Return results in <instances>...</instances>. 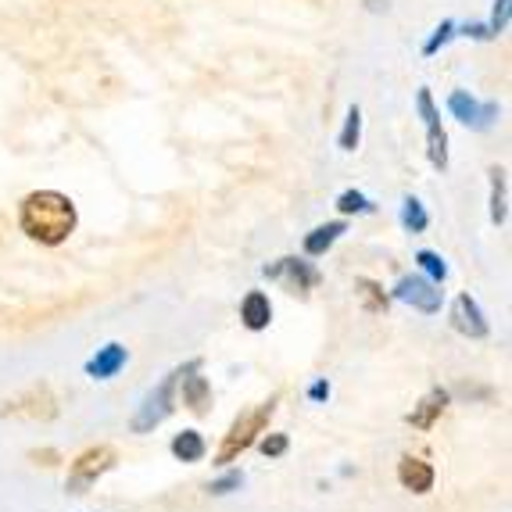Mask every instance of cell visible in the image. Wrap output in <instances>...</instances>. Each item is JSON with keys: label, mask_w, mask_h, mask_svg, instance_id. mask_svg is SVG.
<instances>
[{"label": "cell", "mask_w": 512, "mask_h": 512, "mask_svg": "<svg viewBox=\"0 0 512 512\" xmlns=\"http://www.w3.org/2000/svg\"><path fill=\"white\" fill-rule=\"evenodd\" d=\"M491 219L505 222V172L502 169H491Z\"/></svg>", "instance_id": "18"}, {"label": "cell", "mask_w": 512, "mask_h": 512, "mask_svg": "<svg viewBox=\"0 0 512 512\" xmlns=\"http://www.w3.org/2000/svg\"><path fill=\"white\" fill-rule=\"evenodd\" d=\"M126 359H129V351L122 348V344H104L94 359L86 362V373L94 376V380H111V376L126 366Z\"/></svg>", "instance_id": "10"}, {"label": "cell", "mask_w": 512, "mask_h": 512, "mask_svg": "<svg viewBox=\"0 0 512 512\" xmlns=\"http://www.w3.org/2000/svg\"><path fill=\"white\" fill-rule=\"evenodd\" d=\"M337 208H341V212H369V201L362 194H355V190H348V194H341L337 197Z\"/></svg>", "instance_id": "22"}, {"label": "cell", "mask_w": 512, "mask_h": 512, "mask_svg": "<svg viewBox=\"0 0 512 512\" xmlns=\"http://www.w3.org/2000/svg\"><path fill=\"white\" fill-rule=\"evenodd\" d=\"M444 405H448V391H430L427 398L419 402V409L409 416V423H412V427H423V430H427L430 423H434V419L444 412Z\"/></svg>", "instance_id": "13"}, {"label": "cell", "mask_w": 512, "mask_h": 512, "mask_svg": "<svg viewBox=\"0 0 512 512\" xmlns=\"http://www.w3.org/2000/svg\"><path fill=\"white\" fill-rule=\"evenodd\" d=\"M240 484H244V473H226V477L215 480V484L208 487V491H212V495H230L233 487H240Z\"/></svg>", "instance_id": "23"}, {"label": "cell", "mask_w": 512, "mask_h": 512, "mask_svg": "<svg viewBox=\"0 0 512 512\" xmlns=\"http://www.w3.org/2000/svg\"><path fill=\"white\" fill-rule=\"evenodd\" d=\"M172 455L180 462H201L205 459V437L197 434V430H183V434L172 441Z\"/></svg>", "instance_id": "14"}, {"label": "cell", "mask_w": 512, "mask_h": 512, "mask_svg": "<svg viewBox=\"0 0 512 512\" xmlns=\"http://www.w3.org/2000/svg\"><path fill=\"white\" fill-rule=\"evenodd\" d=\"M355 294H359L362 305H366L369 312H384L387 308V294L380 291L373 280H355Z\"/></svg>", "instance_id": "17"}, {"label": "cell", "mask_w": 512, "mask_h": 512, "mask_svg": "<svg viewBox=\"0 0 512 512\" xmlns=\"http://www.w3.org/2000/svg\"><path fill=\"white\" fill-rule=\"evenodd\" d=\"M359 129H362V115H359V108H351L348 111V126H344V133H341L344 151H355V144H359Z\"/></svg>", "instance_id": "20"}, {"label": "cell", "mask_w": 512, "mask_h": 512, "mask_svg": "<svg viewBox=\"0 0 512 512\" xmlns=\"http://www.w3.org/2000/svg\"><path fill=\"white\" fill-rule=\"evenodd\" d=\"M448 108H452L462 122H480V111H477V104H473L466 94H452V101H448Z\"/></svg>", "instance_id": "21"}, {"label": "cell", "mask_w": 512, "mask_h": 512, "mask_svg": "<svg viewBox=\"0 0 512 512\" xmlns=\"http://www.w3.org/2000/svg\"><path fill=\"white\" fill-rule=\"evenodd\" d=\"M308 398H316V402H323V398H330V384H326V380H319V384L312 387V391H308Z\"/></svg>", "instance_id": "25"}, {"label": "cell", "mask_w": 512, "mask_h": 512, "mask_svg": "<svg viewBox=\"0 0 512 512\" xmlns=\"http://www.w3.org/2000/svg\"><path fill=\"white\" fill-rule=\"evenodd\" d=\"M398 480H402L409 491H416V495H423V491H430L434 487V470H430V462L423 459H402V466H398Z\"/></svg>", "instance_id": "11"}, {"label": "cell", "mask_w": 512, "mask_h": 512, "mask_svg": "<svg viewBox=\"0 0 512 512\" xmlns=\"http://www.w3.org/2000/svg\"><path fill=\"white\" fill-rule=\"evenodd\" d=\"M344 230H348L344 222H326V226H319V230H312L305 237V251H308V255H323V251L330 248L333 240L341 237Z\"/></svg>", "instance_id": "15"}, {"label": "cell", "mask_w": 512, "mask_h": 512, "mask_svg": "<svg viewBox=\"0 0 512 512\" xmlns=\"http://www.w3.org/2000/svg\"><path fill=\"white\" fill-rule=\"evenodd\" d=\"M197 366H201V362H190L187 369H180V380H183V405L201 416V412H208V405H212V391H208L205 376H197Z\"/></svg>", "instance_id": "8"}, {"label": "cell", "mask_w": 512, "mask_h": 512, "mask_svg": "<svg viewBox=\"0 0 512 512\" xmlns=\"http://www.w3.org/2000/svg\"><path fill=\"white\" fill-rule=\"evenodd\" d=\"M452 326L466 337H487V323H484V312L477 308V301L470 294H459L452 305Z\"/></svg>", "instance_id": "9"}, {"label": "cell", "mask_w": 512, "mask_h": 512, "mask_svg": "<svg viewBox=\"0 0 512 512\" xmlns=\"http://www.w3.org/2000/svg\"><path fill=\"white\" fill-rule=\"evenodd\" d=\"M427 212H423V205H419L416 197H405V205H402V226L409 233H423L427 230Z\"/></svg>", "instance_id": "16"}, {"label": "cell", "mask_w": 512, "mask_h": 512, "mask_svg": "<svg viewBox=\"0 0 512 512\" xmlns=\"http://www.w3.org/2000/svg\"><path fill=\"white\" fill-rule=\"evenodd\" d=\"M416 262L423 265V273L434 276V283H441L444 276H448V265H444V258H441V255H434V251H419Z\"/></svg>", "instance_id": "19"}, {"label": "cell", "mask_w": 512, "mask_h": 512, "mask_svg": "<svg viewBox=\"0 0 512 512\" xmlns=\"http://www.w3.org/2000/svg\"><path fill=\"white\" fill-rule=\"evenodd\" d=\"M111 462H115V452H111L108 444H101V448H86L69 470V484H65L69 487V495H83L86 487L97 484L101 473L111 470Z\"/></svg>", "instance_id": "3"}, {"label": "cell", "mask_w": 512, "mask_h": 512, "mask_svg": "<svg viewBox=\"0 0 512 512\" xmlns=\"http://www.w3.org/2000/svg\"><path fill=\"white\" fill-rule=\"evenodd\" d=\"M176 376H180V369L165 376V384L144 398V405H140L137 419H133V430H137V434H147V430H154L172 412V391H176Z\"/></svg>", "instance_id": "4"}, {"label": "cell", "mask_w": 512, "mask_h": 512, "mask_svg": "<svg viewBox=\"0 0 512 512\" xmlns=\"http://www.w3.org/2000/svg\"><path fill=\"white\" fill-rule=\"evenodd\" d=\"M394 294L402 301H409L412 308H419V312H437V308H441V291H437L430 280H423V276H405V280L394 287Z\"/></svg>", "instance_id": "6"}, {"label": "cell", "mask_w": 512, "mask_h": 512, "mask_svg": "<svg viewBox=\"0 0 512 512\" xmlns=\"http://www.w3.org/2000/svg\"><path fill=\"white\" fill-rule=\"evenodd\" d=\"M265 276H269V280H283L294 294H305L308 287H316V283H319L316 269H312V265H305V262H298V258H280L276 265H269V269H265Z\"/></svg>", "instance_id": "5"}, {"label": "cell", "mask_w": 512, "mask_h": 512, "mask_svg": "<svg viewBox=\"0 0 512 512\" xmlns=\"http://www.w3.org/2000/svg\"><path fill=\"white\" fill-rule=\"evenodd\" d=\"M419 111H423V119H427V133H430V162L437 169L448 165V137H444L441 122H437V111H434V101H430L427 90H419Z\"/></svg>", "instance_id": "7"}, {"label": "cell", "mask_w": 512, "mask_h": 512, "mask_svg": "<svg viewBox=\"0 0 512 512\" xmlns=\"http://www.w3.org/2000/svg\"><path fill=\"white\" fill-rule=\"evenodd\" d=\"M22 230L40 244H61L76 230V205L58 190H40L22 201Z\"/></svg>", "instance_id": "1"}, {"label": "cell", "mask_w": 512, "mask_h": 512, "mask_svg": "<svg viewBox=\"0 0 512 512\" xmlns=\"http://www.w3.org/2000/svg\"><path fill=\"white\" fill-rule=\"evenodd\" d=\"M273 412H276V402H265V405H258L255 412H248V416H240L230 427V434H226V441H222V448L215 452V462H233L244 448H251L255 437L269 427Z\"/></svg>", "instance_id": "2"}, {"label": "cell", "mask_w": 512, "mask_h": 512, "mask_svg": "<svg viewBox=\"0 0 512 512\" xmlns=\"http://www.w3.org/2000/svg\"><path fill=\"white\" fill-rule=\"evenodd\" d=\"M262 452L265 455H283V452H287V437H283V434L265 437V441H262Z\"/></svg>", "instance_id": "24"}, {"label": "cell", "mask_w": 512, "mask_h": 512, "mask_svg": "<svg viewBox=\"0 0 512 512\" xmlns=\"http://www.w3.org/2000/svg\"><path fill=\"white\" fill-rule=\"evenodd\" d=\"M240 319H244L248 330H265L269 319H273V305H269V298L262 291H251L244 298V305H240Z\"/></svg>", "instance_id": "12"}]
</instances>
